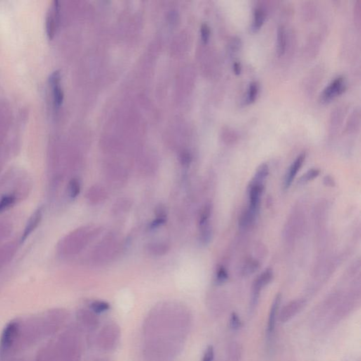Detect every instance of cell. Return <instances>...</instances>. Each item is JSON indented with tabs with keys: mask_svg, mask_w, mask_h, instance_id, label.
<instances>
[{
	"mask_svg": "<svg viewBox=\"0 0 361 361\" xmlns=\"http://www.w3.org/2000/svg\"><path fill=\"white\" fill-rule=\"evenodd\" d=\"M119 328L116 324H108L101 330L97 337V343L104 350H111L116 346L119 339Z\"/></svg>",
	"mask_w": 361,
	"mask_h": 361,
	"instance_id": "cell-1",
	"label": "cell"
},
{
	"mask_svg": "<svg viewBox=\"0 0 361 361\" xmlns=\"http://www.w3.org/2000/svg\"><path fill=\"white\" fill-rule=\"evenodd\" d=\"M346 90L344 79L341 76L336 78L324 89L320 95V101L324 103L329 102L342 94Z\"/></svg>",
	"mask_w": 361,
	"mask_h": 361,
	"instance_id": "cell-2",
	"label": "cell"
},
{
	"mask_svg": "<svg viewBox=\"0 0 361 361\" xmlns=\"http://www.w3.org/2000/svg\"><path fill=\"white\" fill-rule=\"evenodd\" d=\"M306 304V301L303 299H296L287 303L280 314V320L282 322H287L303 309Z\"/></svg>",
	"mask_w": 361,
	"mask_h": 361,
	"instance_id": "cell-3",
	"label": "cell"
},
{
	"mask_svg": "<svg viewBox=\"0 0 361 361\" xmlns=\"http://www.w3.org/2000/svg\"><path fill=\"white\" fill-rule=\"evenodd\" d=\"M43 212H44V208L43 206H41L38 207L37 210L35 211L31 216L27 224H26L24 233H23L22 238H21V243H24L26 238L31 235V233L38 227L43 219Z\"/></svg>",
	"mask_w": 361,
	"mask_h": 361,
	"instance_id": "cell-4",
	"label": "cell"
},
{
	"mask_svg": "<svg viewBox=\"0 0 361 361\" xmlns=\"http://www.w3.org/2000/svg\"><path fill=\"white\" fill-rule=\"evenodd\" d=\"M61 76L59 71H56L50 75V84L52 88L53 93L54 103L56 107H59L62 104L64 100V93L61 88L60 85Z\"/></svg>",
	"mask_w": 361,
	"mask_h": 361,
	"instance_id": "cell-5",
	"label": "cell"
},
{
	"mask_svg": "<svg viewBox=\"0 0 361 361\" xmlns=\"http://www.w3.org/2000/svg\"><path fill=\"white\" fill-rule=\"evenodd\" d=\"M305 159H306V154L302 153V154L300 155L295 160L292 165L289 167V170H288L287 174H286L285 178H284V189H288V188L290 187L293 181H294V178L297 175L298 172H299L300 169L302 167L303 162L305 161Z\"/></svg>",
	"mask_w": 361,
	"mask_h": 361,
	"instance_id": "cell-6",
	"label": "cell"
},
{
	"mask_svg": "<svg viewBox=\"0 0 361 361\" xmlns=\"http://www.w3.org/2000/svg\"><path fill=\"white\" fill-rule=\"evenodd\" d=\"M263 185L261 184H252L249 186V198L250 205L249 209L253 212L258 213L259 209L260 202L263 192Z\"/></svg>",
	"mask_w": 361,
	"mask_h": 361,
	"instance_id": "cell-7",
	"label": "cell"
},
{
	"mask_svg": "<svg viewBox=\"0 0 361 361\" xmlns=\"http://www.w3.org/2000/svg\"><path fill=\"white\" fill-rule=\"evenodd\" d=\"M17 331V324L16 322L9 324L5 328L1 339V350L5 351L11 346L14 339H15Z\"/></svg>",
	"mask_w": 361,
	"mask_h": 361,
	"instance_id": "cell-8",
	"label": "cell"
},
{
	"mask_svg": "<svg viewBox=\"0 0 361 361\" xmlns=\"http://www.w3.org/2000/svg\"><path fill=\"white\" fill-rule=\"evenodd\" d=\"M281 301H282V295L278 294L275 296L268 317V334H273L275 330V324H276L277 315L280 308Z\"/></svg>",
	"mask_w": 361,
	"mask_h": 361,
	"instance_id": "cell-9",
	"label": "cell"
},
{
	"mask_svg": "<svg viewBox=\"0 0 361 361\" xmlns=\"http://www.w3.org/2000/svg\"><path fill=\"white\" fill-rule=\"evenodd\" d=\"M59 5L58 2L55 1L54 3L53 6L50 9L48 15V19H47V32L49 37L52 38L56 29V25H57V18L59 16Z\"/></svg>",
	"mask_w": 361,
	"mask_h": 361,
	"instance_id": "cell-10",
	"label": "cell"
},
{
	"mask_svg": "<svg viewBox=\"0 0 361 361\" xmlns=\"http://www.w3.org/2000/svg\"><path fill=\"white\" fill-rule=\"evenodd\" d=\"M79 316L81 317V322H83L85 327L90 330H94L98 326V319L92 312L82 310Z\"/></svg>",
	"mask_w": 361,
	"mask_h": 361,
	"instance_id": "cell-11",
	"label": "cell"
},
{
	"mask_svg": "<svg viewBox=\"0 0 361 361\" xmlns=\"http://www.w3.org/2000/svg\"><path fill=\"white\" fill-rule=\"evenodd\" d=\"M273 280V272L271 269L265 270L258 276L253 285L258 288L259 289H263L267 285H268Z\"/></svg>",
	"mask_w": 361,
	"mask_h": 361,
	"instance_id": "cell-12",
	"label": "cell"
},
{
	"mask_svg": "<svg viewBox=\"0 0 361 361\" xmlns=\"http://www.w3.org/2000/svg\"><path fill=\"white\" fill-rule=\"evenodd\" d=\"M265 19L266 15L264 11L261 8L256 9L254 12V19L251 25V29L254 32H256L258 30L261 29L262 26L264 24Z\"/></svg>",
	"mask_w": 361,
	"mask_h": 361,
	"instance_id": "cell-13",
	"label": "cell"
},
{
	"mask_svg": "<svg viewBox=\"0 0 361 361\" xmlns=\"http://www.w3.org/2000/svg\"><path fill=\"white\" fill-rule=\"evenodd\" d=\"M277 52L278 55H283L286 50V44H287V38H286L285 29L283 26H280L277 30Z\"/></svg>",
	"mask_w": 361,
	"mask_h": 361,
	"instance_id": "cell-14",
	"label": "cell"
},
{
	"mask_svg": "<svg viewBox=\"0 0 361 361\" xmlns=\"http://www.w3.org/2000/svg\"><path fill=\"white\" fill-rule=\"evenodd\" d=\"M269 174V167L266 163L262 164L258 167L256 174H255L254 179L252 181V184H263V181L266 179Z\"/></svg>",
	"mask_w": 361,
	"mask_h": 361,
	"instance_id": "cell-15",
	"label": "cell"
},
{
	"mask_svg": "<svg viewBox=\"0 0 361 361\" xmlns=\"http://www.w3.org/2000/svg\"><path fill=\"white\" fill-rule=\"evenodd\" d=\"M228 360L240 361L242 356V347L237 342L231 343L228 347Z\"/></svg>",
	"mask_w": 361,
	"mask_h": 361,
	"instance_id": "cell-16",
	"label": "cell"
},
{
	"mask_svg": "<svg viewBox=\"0 0 361 361\" xmlns=\"http://www.w3.org/2000/svg\"><path fill=\"white\" fill-rule=\"evenodd\" d=\"M17 195L15 194L5 195L0 198V213L8 210L17 202Z\"/></svg>",
	"mask_w": 361,
	"mask_h": 361,
	"instance_id": "cell-17",
	"label": "cell"
},
{
	"mask_svg": "<svg viewBox=\"0 0 361 361\" xmlns=\"http://www.w3.org/2000/svg\"><path fill=\"white\" fill-rule=\"evenodd\" d=\"M211 213H212V205L210 203H207L204 205L200 213V227L209 225V219H210Z\"/></svg>",
	"mask_w": 361,
	"mask_h": 361,
	"instance_id": "cell-18",
	"label": "cell"
},
{
	"mask_svg": "<svg viewBox=\"0 0 361 361\" xmlns=\"http://www.w3.org/2000/svg\"><path fill=\"white\" fill-rule=\"evenodd\" d=\"M81 191V183L76 178L71 179L68 185V195L72 199H74L79 195Z\"/></svg>",
	"mask_w": 361,
	"mask_h": 361,
	"instance_id": "cell-19",
	"label": "cell"
},
{
	"mask_svg": "<svg viewBox=\"0 0 361 361\" xmlns=\"http://www.w3.org/2000/svg\"><path fill=\"white\" fill-rule=\"evenodd\" d=\"M90 310L95 313H102L110 309V305L105 301H92L90 305Z\"/></svg>",
	"mask_w": 361,
	"mask_h": 361,
	"instance_id": "cell-20",
	"label": "cell"
},
{
	"mask_svg": "<svg viewBox=\"0 0 361 361\" xmlns=\"http://www.w3.org/2000/svg\"><path fill=\"white\" fill-rule=\"evenodd\" d=\"M259 268V263L256 260L249 259L244 263L242 268V273L244 275H250L256 273Z\"/></svg>",
	"mask_w": 361,
	"mask_h": 361,
	"instance_id": "cell-21",
	"label": "cell"
},
{
	"mask_svg": "<svg viewBox=\"0 0 361 361\" xmlns=\"http://www.w3.org/2000/svg\"><path fill=\"white\" fill-rule=\"evenodd\" d=\"M258 93V84L256 82H252L249 85L247 95L248 104L253 103L257 98Z\"/></svg>",
	"mask_w": 361,
	"mask_h": 361,
	"instance_id": "cell-22",
	"label": "cell"
},
{
	"mask_svg": "<svg viewBox=\"0 0 361 361\" xmlns=\"http://www.w3.org/2000/svg\"><path fill=\"white\" fill-rule=\"evenodd\" d=\"M319 174H320V170L317 169H311V170H308L306 174H303L299 179V182L301 184H306L318 177Z\"/></svg>",
	"mask_w": 361,
	"mask_h": 361,
	"instance_id": "cell-23",
	"label": "cell"
},
{
	"mask_svg": "<svg viewBox=\"0 0 361 361\" xmlns=\"http://www.w3.org/2000/svg\"><path fill=\"white\" fill-rule=\"evenodd\" d=\"M228 279V274L224 267H219L218 268L217 275H216V282L218 284H222L226 282Z\"/></svg>",
	"mask_w": 361,
	"mask_h": 361,
	"instance_id": "cell-24",
	"label": "cell"
},
{
	"mask_svg": "<svg viewBox=\"0 0 361 361\" xmlns=\"http://www.w3.org/2000/svg\"><path fill=\"white\" fill-rule=\"evenodd\" d=\"M230 327L233 330H238L242 327V321L236 313H233L230 317Z\"/></svg>",
	"mask_w": 361,
	"mask_h": 361,
	"instance_id": "cell-25",
	"label": "cell"
},
{
	"mask_svg": "<svg viewBox=\"0 0 361 361\" xmlns=\"http://www.w3.org/2000/svg\"><path fill=\"white\" fill-rule=\"evenodd\" d=\"M200 34H201L202 40L205 43L208 41L210 36V29L207 24H202L201 28H200Z\"/></svg>",
	"mask_w": 361,
	"mask_h": 361,
	"instance_id": "cell-26",
	"label": "cell"
},
{
	"mask_svg": "<svg viewBox=\"0 0 361 361\" xmlns=\"http://www.w3.org/2000/svg\"><path fill=\"white\" fill-rule=\"evenodd\" d=\"M214 357V350L213 346H209L205 350V354L202 361H212Z\"/></svg>",
	"mask_w": 361,
	"mask_h": 361,
	"instance_id": "cell-27",
	"label": "cell"
},
{
	"mask_svg": "<svg viewBox=\"0 0 361 361\" xmlns=\"http://www.w3.org/2000/svg\"><path fill=\"white\" fill-rule=\"evenodd\" d=\"M165 221H166V218L158 217L151 223V225H150V228L153 229V228L158 227L160 225L163 224Z\"/></svg>",
	"mask_w": 361,
	"mask_h": 361,
	"instance_id": "cell-28",
	"label": "cell"
},
{
	"mask_svg": "<svg viewBox=\"0 0 361 361\" xmlns=\"http://www.w3.org/2000/svg\"><path fill=\"white\" fill-rule=\"evenodd\" d=\"M181 162L183 165H188L191 162V155L187 153H183L181 155Z\"/></svg>",
	"mask_w": 361,
	"mask_h": 361,
	"instance_id": "cell-29",
	"label": "cell"
},
{
	"mask_svg": "<svg viewBox=\"0 0 361 361\" xmlns=\"http://www.w3.org/2000/svg\"><path fill=\"white\" fill-rule=\"evenodd\" d=\"M324 184L326 185V186H334V179H333L332 177H329V176H327V177H325L324 179Z\"/></svg>",
	"mask_w": 361,
	"mask_h": 361,
	"instance_id": "cell-30",
	"label": "cell"
},
{
	"mask_svg": "<svg viewBox=\"0 0 361 361\" xmlns=\"http://www.w3.org/2000/svg\"><path fill=\"white\" fill-rule=\"evenodd\" d=\"M233 71H234L235 74L239 75L242 72V66L239 62H235L233 64Z\"/></svg>",
	"mask_w": 361,
	"mask_h": 361,
	"instance_id": "cell-31",
	"label": "cell"
},
{
	"mask_svg": "<svg viewBox=\"0 0 361 361\" xmlns=\"http://www.w3.org/2000/svg\"><path fill=\"white\" fill-rule=\"evenodd\" d=\"M96 361H107V360H104V359H102V360H100V359H99V360H97Z\"/></svg>",
	"mask_w": 361,
	"mask_h": 361,
	"instance_id": "cell-32",
	"label": "cell"
}]
</instances>
